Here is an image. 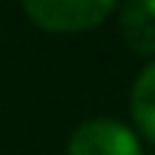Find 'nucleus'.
Returning <instances> with one entry per match:
<instances>
[{"instance_id": "nucleus-1", "label": "nucleus", "mask_w": 155, "mask_h": 155, "mask_svg": "<svg viewBox=\"0 0 155 155\" xmlns=\"http://www.w3.org/2000/svg\"><path fill=\"white\" fill-rule=\"evenodd\" d=\"M23 12L49 32H81L104 23L115 12L109 0H26Z\"/></svg>"}, {"instance_id": "nucleus-2", "label": "nucleus", "mask_w": 155, "mask_h": 155, "mask_svg": "<svg viewBox=\"0 0 155 155\" xmlns=\"http://www.w3.org/2000/svg\"><path fill=\"white\" fill-rule=\"evenodd\" d=\"M69 155H141V144L129 127L112 118L83 121L66 144Z\"/></svg>"}, {"instance_id": "nucleus-3", "label": "nucleus", "mask_w": 155, "mask_h": 155, "mask_svg": "<svg viewBox=\"0 0 155 155\" xmlns=\"http://www.w3.org/2000/svg\"><path fill=\"white\" fill-rule=\"evenodd\" d=\"M121 32L141 55H155V0H129L121 6Z\"/></svg>"}, {"instance_id": "nucleus-4", "label": "nucleus", "mask_w": 155, "mask_h": 155, "mask_svg": "<svg viewBox=\"0 0 155 155\" xmlns=\"http://www.w3.org/2000/svg\"><path fill=\"white\" fill-rule=\"evenodd\" d=\"M129 106H132V118L138 121L141 132L150 141H155V61L138 75Z\"/></svg>"}]
</instances>
